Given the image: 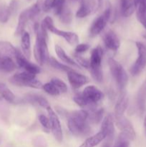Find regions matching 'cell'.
<instances>
[{
  "label": "cell",
  "instance_id": "18",
  "mask_svg": "<svg viewBox=\"0 0 146 147\" xmlns=\"http://www.w3.org/2000/svg\"><path fill=\"white\" fill-rule=\"evenodd\" d=\"M73 100L75 102L76 104L78 105L82 109H83V110L87 111V112L93 111L97 109V104H94V103L89 101L81 93L74 96L73 97Z\"/></svg>",
  "mask_w": 146,
  "mask_h": 147
},
{
  "label": "cell",
  "instance_id": "23",
  "mask_svg": "<svg viewBox=\"0 0 146 147\" xmlns=\"http://www.w3.org/2000/svg\"><path fill=\"white\" fill-rule=\"evenodd\" d=\"M21 46L23 54L27 57L29 59L31 57V42H30V35L29 32L24 31L21 34Z\"/></svg>",
  "mask_w": 146,
  "mask_h": 147
},
{
  "label": "cell",
  "instance_id": "32",
  "mask_svg": "<svg viewBox=\"0 0 146 147\" xmlns=\"http://www.w3.org/2000/svg\"><path fill=\"white\" fill-rule=\"evenodd\" d=\"M48 63H50V65H51L52 67H54V68L57 69V70H62V71L66 72V73H67L69 70H70L72 69L71 67H68L67 65H65L64 64H62L61 63L57 61V60L53 57H50Z\"/></svg>",
  "mask_w": 146,
  "mask_h": 147
},
{
  "label": "cell",
  "instance_id": "10",
  "mask_svg": "<svg viewBox=\"0 0 146 147\" xmlns=\"http://www.w3.org/2000/svg\"><path fill=\"white\" fill-rule=\"evenodd\" d=\"M14 57H15L16 62H17V64L18 65L19 67L20 68L24 69V71L32 73L34 75H37L40 73V67L37 65L31 63L29 60V59H27L24 55V54L21 53V51H19L17 49Z\"/></svg>",
  "mask_w": 146,
  "mask_h": 147
},
{
  "label": "cell",
  "instance_id": "37",
  "mask_svg": "<svg viewBox=\"0 0 146 147\" xmlns=\"http://www.w3.org/2000/svg\"><path fill=\"white\" fill-rule=\"evenodd\" d=\"M75 59L76 61H77V63L80 66H82V67L87 69L90 68V60L81 57V56H80L79 55H76Z\"/></svg>",
  "mask_w": 146,
  "mask_h": 147
},
{
  "label": "cell",
  "instance_id": "25",
  "mask_svg": "<svg viewBox=\"0 0 146 147\" xmlns=\"http://www.w3.org/2000/svg\"><path fill=\"white\" fill-rule=\"evenodd\" d=\"M16 68V65L11 57H0V71L11 73Z\"/></svg>",
  "mask_w": 146,
  "mask_h": 147
},
{
  "label": "cell",
  "instance_id": "47",
  "mask_svg": "<svg viewBox=\"0 0 146 147\" xmlns=\"http://www.w3.org/2000/svg\"><path fill=\"white\" fill-rule=\"evenodd\" d=\"M143 45H144L145 48V50H146V43H143Z\"/></svg>",
  "mask_w": 146,
  "mask_h": 147
},
{
  "label": "cell",
  "instance_id": "9",
  "mask_svg": "<svg viewBox=\"0 0 146 147\" xmlns=\"http://www.w3.org/2000/svg\"><path fill=\"white\" fill-rule=\"evenodd\" d=\"M47 113H48V117L50 121V124H51L52 133L56 141L60 143L62 141L63 135L60 119H59L57 113L54 112V111L50 106L47 108Z\"/></svg>",
  "mask_w": 146,
  "mask_h": 147
},
{
  "label": "cell",
  "instance_id": "22",
  "mask_svg": "<svg viewBox=\"0 0 146 147\" xmlns=\"http://www.w3.org/2000/svg\"><path fill=\"white\" fill-rule=\"evenodd\" d=\"M54 50H55V53L57 54V55L58 56L59 58L63 61L64 63H66L67 64L73 66L74 67H77V68H80V66L77 63V62L74 61L73 59H72L71 57L69 55H67L66 54V53L64 52V50L60 47L58 45H56L55 47H54Z\"/></svg>",
  "mask_w": 146,
  "mask_h": 147
},
{
  "label": "cell",
  "instance_id": "39",
  "mask_svg": "<svg viewBox=\"0 0 146 147\" xmlns=\"http://www.w3.org/2000/svg\"><path fill=\"white\" fill-rule=\"evenodd\" d=\"M55 2L56 0H44L42 4V9L45 12H47L54 8Z\"/></svg>",
  "mask_w": 146,
  "mask_h": 147
},
{
  "label": "cell",
  "instance_id": "40",
  "mask_svg": "<svg viewBox=\"0 0 146 147\" xmlns=\"http://www.w3.org/2000/svg\"><path fill=\"white\" fill-rule=\"evenodd\" d=\"M90 45L88 44H85V43H82V44L77 45L75 47V52L77 54H80V53H84V52L87 51L90 49Z\"/></svg>",
  "mask_w": 146,
  "mask_h": 147
},
{
  "label": "cell",
  "instance_id": "13",
  "mask_svg": "<svg viewBox=\"0 0 146 147\" xmlns=\"http://www.w3.org/2000/svg\"><path fill=\"white\" fill-rule=\"evenodd\" d=\"M81 94L94 104H97V103L104 98L102 92L94 86H89L84 88Z\"/></svg>",
  "mask_w": 146,
  "mask_h": 147
},
{
  "label": "cell",
  "instance_id": "27",
  "mask_svg": "<svg viewBox=\"0 0 146 147\" xmlns=\"http://www.w3.org/2000/svg\"><path fill=\"white\" fill-rule=\"evenodd\" d=\"M60 20L63 24H70L72 21V13L68 5L65 4L61 12L59 14Z\"/></svg>",
  "mask_w": 146,
  "mask_h": 147
},
{
  "label": "cell",
  "instance_id": "6",
  "mask_svg": "<svg viewBox=\"0 0 146 147\" xmlns=\"http://www.w3.org/2000/svg\"><path fill=\"white\" fill-rule=\"evenodd\" d=\"M42 23L44 24V26L46 27L47 30L54 33L56 35L63 37L70 45H78L79 37L76 33L72 32H67L64 31V30H59L58 28H57L54 26L52 19L50 17H49V16L46 17L43 20Z\"/></svg>",
  "mask_w": 146,
  "mask_h": 147
},
{
  "label": "cell",
  "instance_id": "7",
  "mask_svg": "<svg viewBox=\"0 0 146 147\" xmlns=\"http://www.w3.org/2000/svg\"><path fill=\"white\" fill-rule=\"evenodd\" d=\"M111 15L112 7L109 4L106 6L105 9L104 10L102 14L98 16L92 23L90 27V37H95L104 30L110 19L111 18Z\"/></svg>",
  "mask_w": 146,
  "mask_h": 147
},
{
  "label": "cell",
  "instance_id": "29",
  "mask_svg": "<svg viewBox=\"0 0 146 147\" xmlns=\"http://www.w3.org/2000/svg\"><path fill=\"white\" fill-rule=\"evenodd\" d=\"M0 94L9 103H14L15 96L4 83H0Z\"/></svg>",
  "mask_w": 146,
  "mask_h": 147
},
{
  "label": "cell",
  "instance_id": "19",
  "mask_svg": "<svg viewBox=\"0 0 146 147\" xmlns=\"http://www.w3.org/2000/svg\"><path fill=\"white\" fill-rule=\"evenodd\" d=\"M120 13L125 17H130L135 10L136 7L133 0H119Z\"/></svg>",
  "mask_w": 146,
  "mask_h": 147
},
{
  "label": "cell",
  "instance_id": "44",
  "mask_svg": "<svg viewBox=\"0 0 146 147\" xmlns=\"http://www.w3.org/2000/svg\"><path fill=\"white\" fill-rule=\"evenodd\" d=\"M143 37H144V38L145 39V40H146V32L143 33Z\"/></svg>",
  "mask_w": 146,
  "mask_h": 147
},
{
  "label": "cell",
  "instance_id": "48",
  "mask_svg": "<svg viewBox=\"0 0 146 147\" xmlns=\"http://www.w3.org/2000/svg\"><path fill=\"white\" fill-rule=\"evenodd\" d=\"M28 1H30V0H28Z\"/></svg>",
  "mask_w": 146,
  "mask_h": 147
},
{
  "label": "cell",
  "instance_id": "11",
  "mask_svg": "<svg viewBox=\"0 0 146 147\" xmlns=\"http://www.w3.org/2000/svg\"><path fill=\"white\" fill-rule=\"evenodd\" d=\"M115 123L117 128L121 131V133L124 134L130 139V141L135 140L136 136L135 131L132 123L127 118L124 116L117 118L115 119Z\"/></svg>",
  "mask_w": 146,
  "mask_h": 147
},
{
  "label": "cell",
  "instance_id": "31",
  "mask_svg": "<svg viewBox=\"0 0 146 147\" xmlns=\"http://www.w3.org/2000/svg\"><path fill=\"white\" fill-rule=\"evenodd\" d=\"M11 16L9 6L4 3H0V22L6 23Z\"/></svg>",
  "mask_w": 146,
  "mask_h": 147
},
{
  "label": "cell",
  "instance_id": "35",
  "mask_svg": "<svg viewBox=\"0 0 146 147\" xmlns=\"http://www.w3.org/2000/svg\"><path fill=\"white\" fill-rule=\"evenodd\" d=\"M130 139L123 133H120L116 141L115 147H129Z\"/></svg>",
  "mask_w": 146,
  "mask_h": 147
},
{
  "label": "cell",
  "instance_id": "15",
  "mask_svg": "<svg viewBox=\"0 0 146 147\" xmlns=\"http://www.w3.org/2000/svg\"><path fill=\"white\" fill-rule=\"evenodd\" d=\"M129 104V98L125 91L121 92L115 107V118H120L123 116L125 111Z\"/></svg>",
  "mask_w": 146,
  "mask_h": 147
},
{
  "label": "cell",
  "instance_id": "5",
  "mask_svg": "<svg viewBox=\"0 0 146 147\" xmlns=\"http://www.w3.org/2000/svg\"><path fill=\"white\" fill-rule=\"evenodd\" d=\"M108 65L113 78L115 80L119 90L124 91L128 82V76L120 63L113 58L108 59Z\"/></svg>",
  "mask_w": 146,
  "mask_h": 147
},
{
  "label": "cell",
  "instance_id": "38",
  "mask_svg": "<svg viewBox=\"0 0 146 147\" xmlns=\"http://www.w3.org/2000/svg\"><path fill=\"white\" fill-rule=\"evenodd\" d=\"M65 0H56L55 4L54 7V13L55 15L59 16L61 12L62 9H63L64 6L65 5Z\"/></svg>",
  "mask_w": 146,
  "mask_h": 147
},
{
  "label": "cell",
  "instance_id": "24",
  "mask_svg": "<svg viewBox=\"0 0 146 147\" xmlns=\"http://www.w3.org/2000/svg\"><path fill=\"white\" fill-rule=\"evenodd\" d=\"M25 100L26 101L29 102V103H36V104L40 105V106L46 109L50 106V104H49L48 100L45 98H44L42 96H40V95L28 94L26 96Z\"/></svg>",
  "mask_w": 146,
  "mask_h": 147
},
{
  "label": "cell",
  "instance_id": "45",
  "mask_svg": "<svg viewBox=\"0 0 146 147\" xmlns=\"http://www.w3.org/2000/svg\"><path fill=\"white\" fill-rule=\"evenodd\" d=\"M135 2V7H136V4H137V0H133Z\"/></svg>",
  "mask_w": 146,
  "mask_h": 147
},
{
  "label": "cell",
  "instance_id": "12",
  "mask_svg": "<svg viewBox=\"0 0 146 147\" xmlns=\"http://www.w3.org/2000/svg\"><path fill=\"white\" fill-rule=\"evenodd\" d=\"M69 83L74 89L80 88L89 82V78L87 76L77 73L73 69H71L67 73Z\"/></svg>",
  "mask_w": 146,
  "mask_h": 147
},
{
  "label": "cell",
  "instance_id": "42",
  "mask_svg": "<svg viewBox=\"0 0 146 147\" xmlns=\"http://www.w3.org/2000/svg\"><path fill=\"white\" fill-rule=\"evenodd\" d=\"M35 141L37 142V143H34L35 145H37V147H45L46 146V142L45 140H44L43 139L41 138H37V139H35Z\"/></svg>",
  "mask_w": 146,
  "mask_h": 147
},
{
  "label": "cell",
  "instance_id": "28",
  "mask_svg": "<svg viewBox=\"0 0 146 147\" xmlns=\"http://www.w3.org/2000/svg\"><path fill=\"white\" fill-rule=\"evenodd\" d=\"M104 112V111L103 109H96V110L93 111L88 112L89 121L90 123H94V124L99 123L101 121H102Z\"/></svg>",
  "mask_w": 146,
  "mask_h": 147
},
{
  "label": "cell",
  "instance_id": "3",
  "mask_svg": "<svg viewBox=\"0 0 146 147\" xmlns=\"http://www.w3.org/2000/svg\"><path fill=\"white\" fill-rule=\"evenodd\" d=\"M9 80L11 84L17 86L29 87L36 89H41L43 87L42 82L36 79V75L24 70L14 74Z\"/></svg>",
  "mask_w": 146,
  "mask_h": 147
},
{
  "label": "cell",
  "instance_id": "33",
  "mask_svg": "<svg viewBox=\"0 0 146 147\" xmlns=\"http://www.w3.org/2000/svg\"><path fill=\"white\" fill-rule=\"evenodd\" d=\"M42 89L46 92L47 93H48L50 96H59L60 93V90L57 88L52 83L50 82V83H47L45 84H43Z\"/></svg>",
  "mask_w": 146,
  "mask_h": 147
},
{
  "label": "cell",
  "instance_id": "41",
  "mask_svg": "<svg viewBox=\"0 0 146 147\" xmlns=\"http://www.w3.org/2000/svg\"><path fill=\"white\" fill-rule=\"evenodd\" d=\"M9 8L11 14H14L15 11H17V8H18V1H17V0H11L9 5Z\"/></svg>",
  "mask_w": 146,
  "mask_h": 147
},
{
  "label": "cell",
  "instance_id": "8",
  "mask_svg": "<svg viewBox=\"0 0 146 147\" xmlns=\"http://www.w3.org/2000/svg\"><path fill=\"white\" fill-rule=\"evenodd\" d=\"M136 47L137 48L138 56L130 70V73L133 76H136L140 74L146 66V50L143 42H137Z\"/></svg>",
  "mask_w": 146,
  "mask_h": 147
},
{
  "label": "cell",
  "instance_id": "14",
  "mask_svg": "<svg viewBox=\"0 0 146 147\" xmlns=\"http://www.w3.org/2000/svg\"><path fill=\"white\" fill-rule=\"evenodd\" d=\"M103 42L106 48L112 51H117L120 46L119 37L113 30H108L103 34Z\"/></svg>",
  "mask_w": 146,
  "mask_h": 147
},
{
  "label": "cell",
  "instance_id": "21",
  "mask_svg": "<svg viewBox=\"0 0 146 147\" xmlns=\"http://www.w3.org/2000/svg\"><path fill=\"white\" fill-rule=\"evenodd\" d=\"M17 48L9 42L0 41V57H15Z\"/></svg>",
  "mask_w": 146,
  "mask_h": 147
},
{
  "label": "cell",
  "instance_id": "17",
  "mask_svg": "<svg viewBox=\"0 0 146 147\" xmlns=\"http://www.w3.org/2000/svg\"><path fill=\"white\" fill-rule=\"evenodd\" d=\"M107 135L104 132L100 131L97 134L87 138L79 147H95L106 139Z\"/></svg>",
  "mask_w": 146,
  "mask_h": 147
},
{
  "label": "cell",
  "instance_id": "46",
  "mask_svg": "<svg viewBox=\"0 0 146 147\" xmlns=\"http://www.w3.org/2000/svg\"><path fill=\"white\" fill-rule=\"evenodd\" d=\"M103 147H110V145H109V144H107V145H104V146H103Z\"/></svg>",
  "mask_w": 146,
  "mask_h": 147
},
{
  "label": "cell",
  "instance_id": "20",
  "mask_svg": "<svg viewBox=\"0 0 146 147\" xmlns=\"http://www.w3.org/2000/svg\"><path fill=\"white\" fill-rule=\"evenodd\" d=\"M30 20H31V17H30L29 13L27 9L21 11V14H19V17L18 24H17V29H16L15 31L16 35H21L22 34V33L25 31L24 29H25L27 22Z\"/></svg>",
  "mask_w": 146,
  "mask_h": 147
},
{
  "label": "cell",
  "instance_id": "4",
  "mask_svg": "<svg viewBox=\"0 0 146 147\" xmlns=\"http://www.w3.org/2000/svg\"><path fill=\"white\" fill-rule=\"evenodd\" d=\"M103 56V50L100 46H97L91 52L90 59V70L92 77L97 82H102L103 79L102 70V60Z\"/></svg>",
  "mask_w": 146,
  "mask_h": 147
},
{
  "label": "cell",
  "instance_id": "2",
  "mask_svg": "<svg viewBox=\"0 0 146 147\" xmlns=\"http://www.w3.org/2000/svg\"><path fill=\"white\" fill-rule=\"evenodd\" d=\"M36 33V42L34 47V55L36 61L42 65L49 62L50 58L47 47V30L42 23L41 26L38 23H35L34 26Z\"/></svg>",
  "mask_w": 146,
  "mask_h": 147
},
{
  "label": "cell",
  "instance_id": "1",
  "mask_svg": "<svg viewBox=\"0 0 146 147\" xmlns=\"http://www.w3.org/2000/svg\"><path fill=\"white\" fill-rule=\"evenodd\" d=\"M88 116V112L83 109L74 111L67 115V126L72 134L75 136H84L90 133Z\"/></svg>",
  "mask_w": 146,
  "mask_h": 147
},
{
  "label": "cell",
  "instance_id": "16",
  "mask_svg": "<svg viewBox=\"0 0 146 147\" xmlns=\"http://www.w3.org/2000/svg\"><path fill=\"white\" fill-rule=\"evenodd\" d=\"M100 131L106 134V135H107L106 139L107 138L109 141L113 139L115 133V128L114 120H113V117L111 114H107L103 119L102 121V126Z\"/></svg>",
  "mask_w": 146,
  "mask_h": 147
},
{
  "label": "cell",
  "instance_id": "30",
  "mask_svg": "<svg viewBox=\"0 0 146 147\" xmlns=\"http://www.w3.org/2000/svg\"><path fill=\"white\" fill-rule=\"evenodd\" d=\"M81 3L84 4L91 14L96 12L100 8L101 0H82Z\"/></svg>",
  "mask_w": 146,
  "mask_h": 147
},
{
  "label": "cell",
  "instance_id": "43",
  "mask_svg": "<svg viewBox=\"0 0 146 147\" xmlns=\"http://www.w3.org/2000/svg\"><path fill=\"white\" fill-rule=\"evenodd\" d=\"M144 128H145V134H146V116L144 119Z\"/></svg>",
  "mask_w": 146,
  "mask_h": 147
},
{
  "label": "cell",
  "instance_id": "34",
  "mask_svg": "<svg viewBox=\"0 0 146 147\" xmlns=\"http://www.w3.org/2000/svg\"><path fill=\"white\" fill-rule=\"evenodd\" d=\"M51 83H52L57 88L60 90V93H66L67 91V86L64 81L57 78H53L51 79Z\"/></svg>",
  "mask_w": 146,
  "mask_h": 147
},
{
  "label": "cell",
  "instance_id": "26",
  "mask_svg": "<svg viewBox=\"0 0 146 147\" xmlns=\"http://www.w3.org/2000/svg\"><path fill=\"white\" fill-rule=\"evenodd\" d=\"M136 9L137 18L142 24L146 21V0H137Z\"/></svg>",
  "mask_w": 146,
  "mask_h": 147
},
{
  "label": "cell",
  "instance_id": "36",
  "mask_svg": "<svg viewBox=\"0 0 146 147\" xmlns=\"http://www.w3.org/2000/svg\"><path fill=\"white\" fill-rule=\"evenodd\" d=\"M39 121H40L42 127L44 128V129H46L47 131L51 130V124H50V121L49 117L43 114H40L39 116Z\"/></svg>",
  "mask_w": 146,
  "mask_h": 147
}]
</instances>
